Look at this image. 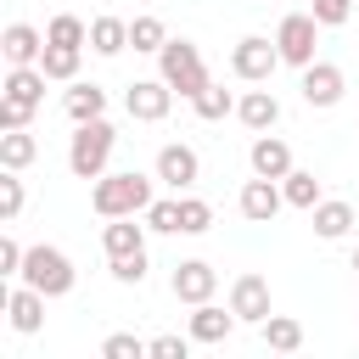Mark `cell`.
<instances>
[{"instance_id":"cell-1","label":"cell","mask_w":359,"mask_h":359,"mask_svg":"<svg viewBox=\"0 0 359 359\" xmlns=\"http://www.w3.org/2000/svg\"><path fill=\"white\" fill-rule=\"evenodd\" d=\"M157 180V174H151ZM151 180L146 174H135V168H107L95 185H90V208L101 213V219H123V213H146L157 196H151Z\"/></svg>"},{"instance_id":"cell-2","label":"cell","mask_w":359,"mask_h":359,"mask_svg":"<svg viewBox=\"0 0 359 359\" xmlns=\"http://www.w3.org/2000/svg\"><path fill=\"white\" fill-rule=\"evenodd\" d=\"M112 146H118V129H112L107 118L73 123V140H67V168H73V180H101L107 163H112Z\"/></svg>"},{"instance_id":"cell-3","label":"cell","mask_w":359,"mask_h":359,"mask_svg":"<svg viewBox=\"0 0 359 359\" xmlns=\"http://www.w3.org/2000/svg\"><path fill=\"white\" fill-rule=\"evenodd\" d=\"M157 73H163V79H168V90H174V95H185V101H191L196 90H208V84H213V79H208L202 50H196L191 39H174V34H168V45L157 50Z\"/></svg>"},{"instance_id":"cell-4","label":"cell","mask_w":359,"mask_h":359,"mask_svg":"<svg viewBox=\"0 0 359 359\" xmlns=\"http://www.w3.org/2000/svg\"><path fill=\"white\" fill-rule=\"evenodd\" d=\"M17 280L39 286L45 297H67V292H73V280H79V269H73V258H67L62 247L34 241V247H28V258H22V275H17Z\"/></svg>"},{"instance_id":"cell-5","label":"cell","mask_w":359,"mask_h":359,"mask_svg":"<svg viewBox=\"0 0 359 359\" xmlns=\"http://www.w3.org/2000/svg\"><path fill=\"white\" fill-rule=\"evenodd\" d=\"M275 45H280V62L303 73L314 62V45H320V17L314 11H286L280 28H275Z\"/></svg>"},{"instance_id":"cell-6","label":"cell","mask_w":359,"mask_h":359,"mask_svg":"<svg viewBox=\"0 0 359 359\" xmlns=\"http://www.w3.org/2000/svg\"><path fill=\"white\" fill-rule=\"evenodd\" d=\"M275 67H280V45H275V39H264V34H241V39H236L230 73H236L241 84H269Z\"/></svg>"},{"instance_id":"cell-7","label":"cell","mask_w":359,"mask_h":359,"mask_svg":"<svg viewBox=\"0 0 359 359\" xmlns=\"http://www.w3.org/2000/svg\"><path fill=\"white\" fill-rule=\"evenodd\" d=\"M151 174H157V185H168V191H191V185L202 180V157H196V146L168 140V146H157Z\"/></svg>"},{"instance_id":"cell-8","label":"cell","mask_w":359,"mask_h":359,"mask_svg":"<svg viewBox=\"0 0 359 359\" xmlns=\"http://www.w3.org/2000/svg\"><path fill=\"white\" fill-rule=\"evenodd\" d=\"M297 90H303V101H309V107H320V112H325V107H337V101L348 95V73H342L337 62H320V56H314V62L297 73Z\"/></svg>"},{"instance_id":"cell-9","label":"cell","mask_w":359,"mask_h":359,"mask_svg":"<svg viewBox=\"0 0 359 359\" xmlns=\"http://www.w3.org/2000/svg\"><path fill=\"white\" fill-rule=\"evenodd\" d=\"M168 107H174V90H168L163 73H157V79H135V84L123 90V112H129L135 123H163Z\"/></svg>"},{"instance_id":"cell-10","label":"cell","mask_w":359,"mask_h":359,"mask_svg":"<svg viewBox=\"0 0 359 359\" xmlns=\"http://www.w3.org/2000/svg\"><path fill=\"white\" fill-rule=\"evenodd\" d=\"M224 303L236 309V320H241V325H264V320L275 314V309H269V280H264V275H252V269L230 280V297H224Z\"/></svg>"},{"instance_id":"cell-11","label":"cell","mask_w":359,"mask_h":359,"mask_svg":"<svg viewBox=\"0 0 359 359\" xmlns=\"http://www.w3.org/2000/svg\"><path fill=\"white\" fill-rule=\"evenodd\" d=\"M236 208H241V219H247V224H269V219L286 208V191H280V180H264V174H252V180L241 185Z\"/></svg>"},{"instance_id":"cell-12","label":"cell","mask_w":359,"mask_h":359,"mask_svg":"<svg viewBox=\"0 0 359 359\" xmlns=\"http://www.w3.org/2000/svg\"><path fill=\"white\" fill-rule=\"evenodd\" d=\"M168 292H174L180 303H208V297L219 292V269H213L208 258H185V264H174Z\"/></svg>"},{"instance_id":"cell-13","label":"cell","mask_w":359,"mask_h":359,"mask_svg":"<svg viewBox=\"0 0 359 359\" xmlns=\"http://www.w3.org/2000/svg\"><path fill=\"white\" fill-rule=\"evenodd\" d=\"M45 292L39 286H28V280H17V286H6V320H11V331L17 337H34L39 325H45Z\"/></svg>"},{"instance_id":"cell-14","label":"cell","mask_w":359,"mask_h":359,"mask_svg":"<svg viewBox=\"0 0 359 359\" xmlns=\"http://www.w3.org/2000/svg\"><path fill=\"white\" fill-rule=\"evenodd\" d=\"M45 28H34V22H11L6 34H0V56H6V67H39V56H45Z\"/></svg>"},{"instance_id":"cell-15","label":"cell","mask_w":359,"mask_h":359,"mask_svg":"<svg viewBox=\"0 0 359 359\" xmlns=\"http://www.w3.org/2000/svg\"><path fill=\"white\" fill-rule=\"evenodd\" d=\"M247 168H252V174H264V180H286L297 163H292V146H286L280 135H269V129H264V135H252V146H247Z\"/></svg>"},{"instance_id":"cell-16","label":"cell","mask_w":359,"mask_h":359,"mask_svg":"<svg viewBox=\"0 0 359 359\" xmlns=\"http://www.w3.org/2000/svg\"><path fill=\"white\" fill-rule=\"evenodd\" d=\"M236 325H241V320H236V309H230V303L219 309L213 297H208V303H191V320H185V331H191L196 342H224Z\"/></svg>"},{"instance_id":"cell-17","label":"cell","mask_w":359,"mask_h":359,"mask_svg":"<svg viewBox=\"0 0 359 359\" xmlns=\"http://www.w3.org/2000/svg\"><path fill=\"white\" fill-rule=\"evenodd\" d=\"M236 118H241V129L264 135V129L280 123V95H275V90H241V95H236Z\"/></svg>"},{"instance_id":"cell-18","label":"cell","mask_w":359,"mask_h":359,"mask_svg":"<svg viewBox=\"0 0 359 359\" xmlns=\"http://www.w3.org/2000/svg\"><path fill=\"white\" fill-rule=\"evenodd\" d=\"M309 224H314L320 241H342L359 219H353V202H342V196H320V202L309 208Z\"/></svg>"},{"instance_id":"cell-19","label":"cell","mask_w":359,"mask_h":359,"mask_svg":"<svg viewBox=\"0 0 359 359\" xmlns=\"http://www.w3.org/2000/svg\"><path fill=\"white\" fill-rule=\"evenodd\" d=\"M45 67H6V84H0V95L6 101H17V107H28V112H39L45 107Z\"/></svg>"},{"instance_id":"cell-20","label":"cell","mask_w":359,"mask_h":359,"mask_svg":"<svg viewBox=\"0 0 359 359\" xmlns=\"http://www.w3.org/2000/svg\"><path fill=\"white\" fill-rule=\"evenodd\" d=\"M101 247H107V258H123V252H140V247H146V219H140V213H123V219H107V224H101Z\"/></svg>"},{"instance_id":"cell-21","label":"cell","mask_w":359,"mask_h":359,"mask_svg":"<svg viewBox=\"0 0 359 359\" xmlns=\"http://www.w3.org/2000/svg\"><path fill=\"white\" fill-rule=\"evenodd\" d=\"M90 50L95 56H123L129 50V22L123 17H112V11H101V17H90Z\"/></svg>"},{"instance_id":"cell-22","label":"cell","mask_w":359,"mask_h":359,"mask_svg":"<svg viewBox=\"0 0 359 359\" xmlns=\"http://www.w3.org/2000/svg\"><path fill=\"white\" fill-rule=\"evenodd\" d=\"M62 112H67L73 123L107 118V90H101V84H84V79H73V84H67V95H62Z\"/></svg>"},{"instance_id":"cell-23","label":"cell","mask_w":359,"mask_h":359,"mask_svg":"<svg viewBox=\"0 0 359 359\" xmlns=\"http://www.w3.org/2000/svg\"><path fill=\"white\" fill-rule=\"evenodd\" d=\"M39 67H45V79H50V84H73V79H79V67H84V50H79V45H45Z\"/></svg>"},{"instance_id":"cell-24","label":"cell","mask_w":359,"mask_h":359,"mask_svg":"<svg viewBox=\"0 0 359 359\" xmlns=\"http://www.w3.org/2000/svg\"><path fill=\"white\" fill-rule=\"evenodd\" d=\"M129 45H135V50H146V56H157V50L168 45V22H163V17H151V11L129 17Z\"/></svg>"},{"instance_id":"cell-25","label":"cell","mask_w":359,"mask_h":359,"mask_svg":"<svg viewBox=\"0 0 359 359\" xmlns=\"http://www.w3.org/2000/svg\"><path fill=\"white\" fill-rule=\"evenodd\" d=\"M34 157H39V140H34L28 129H6V135H0V168H17V174H22Z\"/></svg>"},{"instance_id":"cell-26","label":"cell","mask_w":359,"mask_h":359,"mask_svg":"<svg viewBox=\"0 0 359 359\" xmlns=\"http://www.w3.org/2000/svg\"><path fill=\"white\" fill-rule=\"evenodd\" d=\"M258 331H264V348H275V353H297L303 348V325L292 314H269Z\"/></svg>"},{"instance_id":"cell-27","label":"cell","mask_w":359,"mask_h":359,"mask_svg":"<svg viewBox=\"0 0 359 359\" xmlns=\"http://www.w3.org/2000/svg\"><path fill=\"white\" fill-rule=\"evenodd\" d=\"M191 107H196V118H202V123L236 118V95H230L224 84H208V90H196V95H191Z\"/></svg>"},{"instance_id":"cell-28","label":"cell","mask_w":359,"mask_h":359,"mask_svg":"<svg viewBox=\"0 0 359 359\" xmlns=\"http://www.w3.org/2000/svg\"><path fill=\"white\" fill-rule=\"evenodd\" d=\"M280 191H286V208H303V213L325 196V191H320V180H314V168H292V174L280 180Z\"/></svg>"},{"instance_id":"cell-29","label":"cell","mask_w":359,"mask_h":359,"mask_svg":"<svg viewBox=\"0 0 359 359\" xmlns=\"http://www.w3.org/2000/svg\"><path fill=\"white\" fill-rule=\"evenodd\" d=\"M45 39H50V45H79V50H84V45H90V22L73 17V11H56V17L45 22Z\"/></svg>"},{"instance_id":"cell-30","label":"cell","mask_w":359,"mask_h":359,"mask_svg":"<svg viewBox=\"0 0 359 359\" xmlns=\"http://www.w3.org/2000/svg\"><path fill=\"white\" fill-rule=\"evenodd\" d=\"M213 230V202L180 191V236H208Z\"/></svg>"},{"instance_id":"cell-31","label":"cell","mask_w":359,"mask_h":359,"mask_svg":"<svg viewBox=\"0 0 359 359\" xmlns=\"http://www.w3.org/2000/svg\"><path fill=\"white\" fill-rule=\"evenodd\" d=\"M140 219H146L151 236H180V191H174V196H157Z\"/></svg>"},{"instance_id":"cell-32","label":"cell","mask_w":359,"mask_h":359,"mask_svg":"<svg viewBox=\"0 0 359 359\" xmlns=\"http://www.w3.org/2000/svg\"><path fill=\"white\" fill-rule=\"evenodd\" d=\"M107 269H112V280H118V286H140L151 264H146V247H140V252H123V258H107Z\"/></svg>"},{"instance_id":"cell-33","label":"cell","mask_w":359,"mask_h":359,"mask_svg":"<svg viewBox=\"0 0 359 359\" xmlns=\"http://www.w3.org/2000/svg\"><path fill=\"white\" fill-rule=\"evenodd\" d=\"M146 353H151V342H140L135 331H112L101 342V359H146Z\"/></svg>"},{"instance_id":"cell-34","label":"cell","mask_w":359,"mask_h":359,"mask_svg":"<svg viewBox=\"0 0 359 359\" xmlns=\"http://www.w3.org/2000/svg\"><path fill=\"white\" fill-rule=\"evenodd\" d=\"M22 213V180H17V168H6V180H0V219L11 224Z\"/></svg>"},{"instance_id":"cell-35","label":"cell","mask_w":359,"mask_h":359,"mask_svg":"<svg viewBox=\"0 0 359 359\" xmlns=\"http://www.w3.org/2000/svg\"><path fill=\"white\" fill-rule=\"evenodd\" d=\"M309 11L320 17V28H342L353 17V0H309Z\"/></svg>"},{"instance_id":"cell-36","label":"cell","mask_w":359,"mask_h":359,"mask_svg":"<svg viewBox=\"0 0 359 359\" xmlns=\"http://www.w3.org/2000/svg\"><path fill=\"white\" fill-rule=\"evenodd\" d=\"M22 258H28V247H22L17 236H0V275H6V280L22 275Z\"/></svg>"},{"instance_id":"cell-37","label":"cell","mask_w":359,"mask_h":359,"mask_svg":"<svg viewBox=\"0 0 359 359\" xmlns=\"http://www.w3.org/2000/svg\"><path fill=\"white\" fill-rule=\"evenodd\" d=\"M191 342H196L191 331H185V337H174V331H168V337H151V359H185Z\"/></svg>"},{"instance_id":"cell-38","label":"cell","mask_w":359,"mask_h":359,"mask_svg":"<svg viewBox=\"0 0 359 359\" xmlns=\"http://www.w3.org/2000/svg\"><path fill=\"white\" fill-rule=\"evenodd\" d=\"M28 123H34V112H28V107H17V101H6V95H0V129H28Z\"/></svg>"},{"instance_id":"cell-39","label":"cell","mask_w":359,"mask_h":359,"mask_svg":"<svg viewBox=\"0 0 359 359\" xmlns=\"http://www.w3.org/2000/svg\"><path fill=\"white\" fill-rule=\"evenodd\" d=\"M353 269H359V247H353Z\"/></svg>"}]
</instances>
